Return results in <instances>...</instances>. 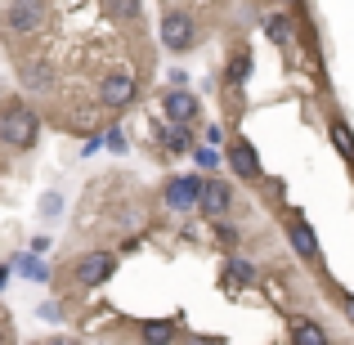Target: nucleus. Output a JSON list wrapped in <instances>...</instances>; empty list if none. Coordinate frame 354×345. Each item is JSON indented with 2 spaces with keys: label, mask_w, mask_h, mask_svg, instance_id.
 I'll return each instance as SVG.
<instances>
[{
  "label": "nucleus",
  "mask_w": 354,
  "mask_h": 345,
  "mask_svg": "<svg viewBox=\"0 0 354 345\" xmlns=\"http://www.w3.org/2000/svg\"><path fill=\"white\" fill-rule=\"evenodd\" d=\"M9 283V269H0V287H5Z\"/></svg>",
  "instance_id": "obj_23"
},
{
  "label": "nucleus",
  "mask_w": 354,
  "mask_h": 345,
  "mask_svg": "<svg viewBox=\"0 0 354 345\" xmlns=\"http://www.w3.org/2000/svg\"><path fill=\"white\" fill-rule=\"evenodd\" d=\"M193 41H198V27H193V18L184 14V9H166V18H162V45H166L171 54H184Z\"/></svg>",
  "instance_id": "obj_2"
},
{
  "label": "nucleus",
  "mask_w": 354,
  "mask_h": 345,
  "mask_svg": "<svg viewBox=\"0 0 354 345\" xmlns=\"http://www.w3.org/2000/svg\"><path fill=\"white\" fill-rule=\"evenodd\" d=\"M36 135H41V117L27 104H9L5 113H0V139H5L9 148H32Z\"/></svg>",
  "instance_id": "obj_1"
},
{
  "label": "nucleus",
  "mask_w": 354,
  "mask_h": 345,
  "mask_svg": "<svg viewBox=\"0 0 354 345\" xmlns=\"http://www.w3.org/2000/svg\"><path fill=\"white\" fill-rule=\"evenodd\" d=\"M287 242H292V251H296L301 260H319V233L305 225L301 216L287 220Z\"/></svg>",
  "instance_id": "obj_8"
},
{
  "label": "nucleus",
  "mask_w": 354,
  "mask_h": 345,
  "mask_svg": "<svg viewBox=\"0 0 354 345\" xmlns=\"http://www.w3.org/2000/svg\"><path fill=\"white\" fill-rule=\"evenodd\" d=\"M113 269H117V256H113V251H90V256L77 260V283L81 287H99V283H108V278H113Z\"/></svg>",
  "instance_id": "obj_4"
},
{
  "label": "nucleus",
  "mask_w": 354,
  "mask_h": 345,
  "mask_svg": "<svg viewBox=\"0 0 354 345\" xmlns=\"http://www.w3.org/2000/svg\"><path fill=\"white\" fill-rule=\"evenodd\" d=\"M265 32H269V41H274V45H287V41H292V23H287L283 14L265 18Z\"/></svg>",
  "instance_id": "obj_14"
},
{
  "label": "nucleus",
  "mask_w": 354,
  "mask_h": 345,
  "mask_svg": "<svg viewBox=\"0 0 354 345\" xmlns=\"http://www.w3.org/2000/svg\"><path fill=\"white\" fill-rule=\"evenodd\" d=\"M18 269H23V274H32V278H45V269H41V265H36V260H27V256H23V260H18Z\"/></svg>",
  "instance_id": "obj_20"
},
{
  "label": "nucleus",
  "mask_w": 354,
  "mask_h": 345,
  "mask_svg": "<svg viewBox=\"0 0 354 345\" xmlns=\"http://www.w3.org/2000/svg\"><path fill=\"white\" fill-rule=\"evenodd\" d=\"M346 310H350V314H354V296H350V292H346Z\"/></svg>",
  "instance_id": "obj_22"
},
{
  "label": "nucleus",
  "mask_w": 354,
  "mask_h": 345,
  "mask_svg": "<svg viewBox=\"0 0 354 345\" xmlns=\"http://www.w3.org/2000/svg\"><path fill=\"white\" fill-rule=\"evenodd\" d=\"M50 81H54V72L45 68V63H27L23 68V86L27 90H50Z\"/></svg>",
  "instance_id": "obj_12"
},
{
  "label": "nucleus",
  "mask_w": 354,
  "mask_h": 345,
  "mask_svg": "<svg viewBox=\"0 0 354 345\" xmlns=\"http://www.w3.org/2000/svg\"><path fill=\"white\" fill-rule=\"evenodd\" d=\"M0 341H5V332H0Z\"/></svg>",
  "instance_id": "obj_24"
},
{
  "label": "nucleus",
  "mask_w": 354,
  "mask_h": 345,
  "mask_svg": "<svg viewBox=\"0 0 354 345\" xmlns=\"http://www.w3.org/2000/svg\"><path fill=\"white\" fill-rule=\"evenodd\" d=\"M229 166H234L242 180H260V157H256L251 144H234V148H229Z\"/></svg>",
  "instance_id": "obj_9"
},
{
  "label": "nucleus",
  "mask_w": 354,
  "mask_h": 345,
  "mask_svg": "<svg viewBox=\"0 0 354 345\" xmlns=\"http://www.w3.org/2000/svg\"><path fill=\"white\" fill-rule=\"evenodd\" d=\"M332 139H337L341 153H354V139H350V130H346V126H332Z\"/></svg>",
  "instance_id": "obj_19"
},
{
  "label": "nucleus",
  "mask_w": 354,
  "mask_h": 345,
  "mask_svg": "<svg viewBox=\"0 0 354 345\" xmlns=\"http://www.w3.org/2000/svg\"><path fill=\"white\" fill-rule=\"evenodd\" d=\"M189 153L198 157L202 171H216V166H220V157H216V148H211V144H198V148H189Z\"/></svg>",
  "instance_id": "obj_16"
},
{
  "label": "nucleus",
  "mask_w": 354,
  "mask_h": 345,
  "mask_svg": "<svg viewBox=\"0 0 354 345\" xmlns=\"http://www.w3.org/2000/svg\"><path fill=\"white\" fill-rule=\"evenodd\" d=\"M166 148H171V153H189V148H193V135L184 130V121H171V130H166Z\"/></svg>",
  "instance_id": "obj_13"
},
{
  "label": "nucleus",
  "mask_w": 354,
  "mask_h": 345,
  "mask_svg": "<svg viewBox=\"0 0 354 345\" xmlns=\"http://www.w3.org/2000/svg\"><path fill=\"white\" fill-rule=\"evenodd\" d=\"M162 108H166V121H193V113H198V99H193L189 90H171Z\"/></svg>",
  "instance_id": "obj_10"
},
{
  "label": "nucleus",
  "mask_w": 354,
  "mask_h": 345,
  "mask_svg": "<svg viewBox=\"0 0 354 345\" xmlns=\"http://www.w3.org/2000/svg\"><path fill=\"white\" fill-rule=\"evenodd\" d=\"M292 341L296 345H323L328 332H323L319 323H310V319H292Z\"/></svg>",
  "instance_id": "obj_11"
},
{
  "label": "nucleus",
  "mask_w": 354,
  "mask_h": 345,
  "mask_svg": "<svg viewBox=\"0 0 354 345\" xmlns=\"http://www.w3.org/2000/svg\"><path fill=\"white\" fill-rule=\"evenodd\" d=\"M144 337L148 341H166V337H175V323H144Z\"/></svg>",
  "instance_id": "obj_18"
},
{
  "label": "nucleus",
  "mask_w": 354,
  "mask_h": 345,
  "mask_svg": "<svg viewBox=\"0 0 354 345\" xmlns=\"http://www.w3.org/2000/svg\"><path fill=\"white\" fill-rule=\"evenodd\" d=\"M229 274H234V278H242V283H251V265H234Z\"/></svg>",
  "instance_id": "obj_21"
},
{
  "label": "nucleus",
  "mask_w": 354,
  "mask_h": 345,
  "mask_svg": "<svg viewBox=\"0 0 354 345\" xmlns=\"http://www.w3.org/2000/svg\"><path fill=\"white\" fill-rule=\"evenodd\" d=\"M99 99H104L108 108L135 104V77H126V72H108V77L99 81Z\"/></svg>",
  "instance_id": "obj_5"
},
{
  "label": "nucleus",
  "mask_w": 354,
  "mask_h": 345,
  "mask_svg": "<svg viewBox=\"0 0 354 345\" xmlns=\"http://www.w3.org/2000/svg\"><path fill=\"white\" fill-rule=\"evenodd\" d=\"M41 23H45V0H14V5H9V14H5V27L14 36L41 32Z\"/></svg>",
  "instance_id": "obj_3"
},
{
  "label": "nucleus",
  "mask_w": 354,
  "mask_h": 345,
  "mask_svg": "<svg viewBox=\"0 0 354 345\" xmlns=\"http://www.w3.org/2000/svg\"><path fill=\"white\" fill-rule=\"evenodd\" d=\"M198 193H202V180H198V175H175V180L166 184V202H171V211L198 207Z\"/></svg>",
  "instance_id": "obj_6"
},
{
  "label": "nucleus",
  "mask_w": 354,
  "mask_h": 345,
  "mask_svg": "<svg viewBox=\"0 0 354 345\" xmlns=\"http://www.w3.org/2000/svg\"><path fill=\"white\" fill-rule=\"evenodd\" d=\"M251 77V54L242 50V54H234V63H229V81H247Z\"/></svg>",
  "instance_id": "obj_15"
},
{
  "label": "nucleus",
  "mask_w": 354,
  "mask_h": 345,
  "mask_svg": "<svg viewBox=\"0 0 354 345\" xmlns=\"http://www.w3.org/2000/svg\"><path fill=\"white\" fill-rule=\"evenodd\" d=\"M108 5H113V14L121 18V23H135L139 18V0H108Z\"/></svg>",
  "instance_id": "obj_17"
},
{
  "label": "nucleus",
  "mask_w": 354,
  "mask_h": 345,
  "mask_svg": "<svg viewBox=\"0 0 354 345\" xmlns=\"http://www.w3.org/2000/svg\"><path fill=\"white\" fill-rule=\"evenodd\" d=\"M198 207L207 211V216H225L229 207H234V189H229L225 180H207L198 193Z\"/></svg>",
  "instance_id": "obj_7"
}]
</instances>
